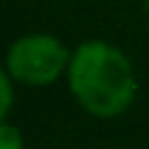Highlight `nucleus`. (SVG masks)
<instances>
[{"instance_id": "obj_3", "label": "nucleus", "mask_w": 149, "mask_h": 149, "mask_svg": "<svg viewBox=\"0 0 149 149\" xmlns=\"http://www.w3.org/2000/svg\"><path fill=\"white\" fill-rule=\"evenodd\" d=\"M0 149H25V138L19 127H14L11 122L0 124Z\"/></svg>"}, {"instance_id": "obj_1", "label": "nucleus", "mask_w": 149, "mask_h": 149, "mask_svg": "<svg viewBox=\"0 0 149 149\" xmlns=\"http://www.w3.org/2000/svg\"><path fill=\"white\" fill-rule=\"evenodd\" d=\"M72 97L91 116L111 119L135 102L138 80L130 58L108 42H83L66 69Z\"/></svg>"}, {"instance_id": "obj_2", "label": "nucleus", "mask_w": 149, "mask_h": 149, "mask_svg": "<svg viewBox=\"0 0 149 149\" xmlns=\"http://www.w3.org/2000/svg\"><path fill=\"white\" fill-rule=\"evenodd\" d=\"M72 53L50 33H28L8 47L6 72L22 86H50L69 69Z\"/></svg>"}, {"instance_id": "obj_5", "label": "nucleus", "mask_w": 149, "mask_h": 149, "mask_svg": "<svg viewBox=\"0 0 149 149\" xmlns=\"http://www.w3.org/2000/svg\"><path fill=\"white\" fill-rule=\"evenodd\" d=\"M146 11H149V3H146Z\"/></svg>"}, {"instance_id": "obj_4", "label": "nucleus", "mask_w": 149, "mask_h": 149, "mask_svg": "<svg viewBox=\"0 0 149 149\" xmlns=\"http://www.w3.org/2000/svg\"><path fill=\"white\" fill-rule=\"evenodd\" d=\"M11 83H14V77H11L8 72L0 74V88H3V102H0V119L6 122V116H8L11 111V102H14V91H11Z\"/></svg>"}]
</instances>
